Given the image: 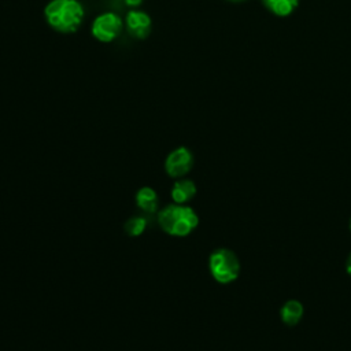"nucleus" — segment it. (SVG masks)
<instances>
[{"label": "nucleus", "instance_id": "1", "mask_svg": "<svg viewBox=\"0 0 351 351\" xmlns=\"http://www.w3.org/2000/svg\"><path fill=\"white\" fill-rule=\"evenodd\" d=\"M45 18L55 30L73 33L82 22L84 10L77 0H52L45 7Z\"/></svg>", "mask_w": 351, "mask_h": 351}, {"label": "nucleus", "instance_id": "2", "mask_svg": "<svg viewBox=\"0 0 351 351\" xmlns=\"http://www.w3.org/2000/svg\"><path fill=\"white\" fill-rule=\"evenodd\" d=\"M160 228L171 236H186L199 223L193 208L184 204H169L158 214Z\"/></svg>", "mask_w": 351, "mask_h": 351}, {"label": "nucleus", "instance_id": "3", "mask_svg": "<svg viewBox=\"0 0 351 351\" xmlns=\"http://www.w3.org/2000/svg\"><path fill=\"white\" fill-rule=\"evenodd\" d=\"M210 271L213 277L222 284L232 282L240 273V262L236 254L228 248H218L210 255Z\"/></svg>", "mask_w": 351, "mask_h": 351}, {"label": "nucleus", "instance_id": "4", "mask_svg": "<svg viewBox=\"0 0 351 351\" xmlns=\"http://www.w3.org/2000/svg\"><path fill=\"white\" fill-rule=\"evenodd\" d=\"M122 32V21L112 12L99 15L92 25V34L103 43L115 40Z\"/></svg>", "mask_w": 351, "mask_h": 351}, {"label": "nucleus", "instance_id": "5", "mask_svg": "<svg viewBox=\"0 0 351 351\" xmlns=\"http://www.w3.org/2000/svg\"><path fill=\"white\" fill-rule=\"evenodd\" d=\"M192 165H193L192 152L185 147H180L169 154L165 162V169L169 176L181 177L191 170Z\"/></svg>", "mask_w": 351, "mask_h": 351}, {"label": "nucleus", "instance_id": "6", "mask_svg": "<svg viewBox=\"0 0 351 351\" xmlns=\"http://www.w3.org/2000/svg\"><path fill=\"white\" fill-rule=\"evenodd\" d=\"M126 27L136 38H145L151 30V18L143 11H130L126 15Z\"/></svg>", "mask_w": 351, "mask_h": 351}, {"label": "nucleus", "instance_id": "7", "mask_svg": "<svg viewBox=\"0 0 351 351\" xmlns=\"http://www.w3.org/2000/svg\"><path fill=\"white\" fill-rule=\"evenodd\" d=\"M196 193V185L191 180H180L173 185L171 189V199L178 203L184 204L191 200Z\"/></svg>", "mask_w": 351, "mask_h": 351}, {"label": "nucleus", "instance_id": "8", "mask_svg": "<svg viewBox=\"0 0 351 351\" xmlns=\"http://www.w3.org/2000/svg\"><path fill=\"white\" fill-rule=\"evenodd\" d=\"M136 203L137 206L144 211V213H155L158 210V204H159V199L156 192L149 188V186H144L141 188L137 195H136Z\"/></svg>", "mask_w": 351, "mask_h": 351}, {"label": "nucleus", "instance_id": "9", "mask_svg": "<svg viewBox=\"0 0 351 351\" xmlns=\"http://www.w3.org/2000/svg\"><path fill=\"white\" fill-rule=\"evenodd\" d=\"M303 315V306L298 300H288L281 307V319L287 325H296Z\"/></svg>", "mask_w": 351, "mask_h": 351}, {"label": "nucleus", "instance_id": "10", "mask_svg": "<svg viewBox=\"0 0 351 351\" xmlns=\"http://www.w3.org/2000/svg\"><path fill=\"white\" fill-rule=\"evenodd\" d=\"M265 5L278 16H285L292 12L299 0H262Z\"/></svg>", "mask_w": 351, "mask_h": 351}, {"label": "nucleus", "instance_id": "11", "mask_svg": "<svg viewBox=\"0 0 351 351\" xmlns=\"http://www.w3.org/2000/svg\"><path fill=\"white\" fill-rule=\"evenodd\" d=\"M144 229H145V219L140 215L129 218L125 223V230L130 236H138L143 233Z\"/></svg>", "mask_w": 351, "mask_h": 351}, {"label": "nucleus", "instance_id": "12", "mask_svg": "<svg viewBox=\"0 0 351 351\" xmlns=\"http://www.w3.org/2000/svg\"><path fill=\"white\" fill-rule=\"evenodd\" d=\"M126 3L129 5H138L141 3V0H126Z\"/></svg>", "mask_w": 351, "mask_h": 351}, {"label": "nucleus", "instance_id": "13", "mask_svg": "<svg viewBox=\"0 0 351 351\" xmlns=\"http://www.w3.org/2000/svg\"><path fill=\"white\" fill-rule=\"evenodd\" d=\"M347 271H348V274H351V255L347 259Z\"/></svg>", "mask_w": 351, "mask_h": 351}, {"label": "nucleus", "instance_id": "14", "mask_svg": "<svg viewBox=\"0 0 351 351\" xmlns=\"http://www.w3.org/2000/svg\"><path fill=\"white\" fill-rule=\"evenodd\" d=\"M229 1H243V0H229Z\"/></svg>", "mask_w": 351, "mask_h": 351}, {"label": "nucleus", "instance_id": "15", "mask_svg": "<svg viewBox=\"0 0 351 351\" xmlns=\"http://www.w3.org/2000/svg\"><path fill=\"white\" fill-rule=\"evenodd\" d=\"M350 229H351V221H350Z\"/></svg>", "mask_w": 351, "mask_h": 351}]
</instances>
